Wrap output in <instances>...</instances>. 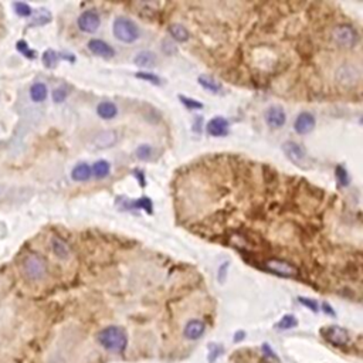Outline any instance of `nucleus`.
<instances>
[{"label": "nucleus", "mask_w": 363, "mask_h": 363, "mask_svg": "<svg viewBox=\"0 0 363 363\" xmlns=\"http://www.w3.org/2000/svg\"><path fill=\"white\" fill-rule=\"evenodd\" d=\"M111 172V166L107 161H98L94 163V166L91 168V173L97 177V179H105Z\"/></svg>", "instance_id": "obj_23"}, {"label": "nucleus", "mask_w": 363, "mask_h": 363, "mask_svg": "<svg viewBox=\"0 0 363 363\" xmlns=\"http://www.w3.org/2000/svg\"><path fill=\"white\" fill-rule=\"evenodd\" d=\"M265 122L267 125L271 126V128H281V126L285 125L287 122V115H285V111L282 109L281 107H269L265 112Z\"/></svg>", "instance_id": "obj_11"}, {"label": "nucleus", "mask_w": 363, "mask_h": 363, "mask_svg": "<svg viewBox=\"0 0 363 363\" xmlns=\"http://www.w3.org/2000/svg\"><path fill=\"white\" fill-rule=\"evenodd\" d=\"M322 309H324L326 313H331L332 316L335 315V312H333V309L331 308V305H328V304H322Z\"/></svg>", "instance_id": "obj_38"}, {"label": "nucleus", "mask_w": 363, "mask_h": 363, "mask_svg": "<svg viewBox=\"0 0 363 363\" xmlns=\"http://www.w3.org/2000/svg\"><path fill=\"white\" fill-rule=\"evenodd\" d=\"M156 54H153L152 51H141L133 58V63L137 64L138 67H144V69L153 67L156 64Z\"/></svg>", "instance_id": "obj_15"}, {"label": "nucleus", "mask_w": 363, "mask_h": 363, "mask_svg": "<svg viewBox=\"0 0 363 363\" xmlns=\"http://www.w3.org/2000/svg\"><path fill=\"white\" fill-rule=\"evenodd\" d=\"M91 166L87 163H78L71 172V177L75 182H85L91 177Z\"/></svg>", "instance_id": "obj_20"}, {"label": "nucleus", "mask_w": 363, "mask_h": 363, "mask_svg": "<svg viewBox=\"0 0 363 363\" xmlns=\"http://www.w3.org/2000/svg\"><path fill=\"white\" fill-rule=\"evenodd\" d=\"M315 125H316V121H315V117L312 114L301 112L295 119L294 129L300 135H307L311 131H313Z\"/></svg>", "instance_id": "obj_10"}, {"label": "nucleus", "mask_w": 363, "mask_h": 363, "mask_svg": "<svg viewBox=\"0 0 363 363\" xmlns=\"http://www.w3.org/2000/svg\"><path fill=\"white\" fill-rule=\"evenodd\" d=\"M227 268H229V263H224L221 267H220V269H219V276H217V278H219V281L220 282H224V280H225V276H227Z\"/></svg>", "instance_id": "obj_36"}, {"label": "nucleus", "mask_w": 363, "mask_h": 363, "mask_svg": "<svg viewBox=\"0 0 363 363\" xmlns=\"http://www.w3.org/2000/svg\"><path fill=\"white\" fill-rule=\"evenodd\" d=\"M98 344L108 352L122 353L128 346V333L121 326H107L97 335Z\"/></svg>", "instance_id": "obj_1"}, {"label": "nucleus", "mask_w": 363, "mask_h": 363, "mask_svg": "<svg viewBox=\"0 0 363 363\" xmlns=\"http://www.w3.org/2000/svg\"><path fill=\"white\" fill-rule=\"evenodd\" d=\"M137 156L142 161H148L152 156V148L149 145H141L138 149H137Z\"/></svg>", "instance_id": "obj_32"}, {"label": "nucleus", "mask_w": 363, "mask_h": 363, "mask_svg": "<svg viewBox=\"0 0 363 363\" xmlns=\"http://www.w3.org/2000/svg\"><path fill=\"white\" fill-rule=\"evenodd\" d=\"M264 268L280 277H294L297 276L298 269L294 267L292 264L285 261V260H280V258H269L264 263Z\"/></svg>", "instance_id": "obj_7"}, {"label": "nucleus", "mask_w": 363, "mask_h": 363, "mask_svg": "<svg viewBox=\"0 0 363 363\" xmlns=\"http://www.w3.org/2000/svg\"><path fill=\"white\" fill-rule=\"evenodd\" d=\"M169 33L172 37L175 38V40H177V41H182V43L188 41L189 38H190V33H189L188 29H186L185 26L179 25V23H173V25H170Z\"/></svg>", "instance_id": "obj_21"}, {"label": "nucleus", "mask_w": 363, "mask_h": 363, "mask_svg": "<svg viewBox=\"0 0 363 363\" xmlns=\"http://www.w3.org/2000/svg\"><path fill=\"white\" fill-rule=\"evenodd\" d=\"M298 325V320L295 318L294 315H284L280 322L277 324V328L281 331H287V329H292Z\"/></svg>", "instance_id": "obj_26"}, {"label": "nucleus", "mask_w": 363, "mask_h": 363, "mask_svg": "<svg viewBox=\"0 0 363 363\" xmlns=\"http://www.w3.org/2000/svg\"><path fill=\"white\" fill-rule=\"evenodd\" d=\"M58 63V56L54 50L44 51L43 54V64L47 69H54Z\"/></svg>", "instance_id": "obj_28"}, {"label": "nucleus", "mask_w": 363, "mask_h": 363, "mask_svg": "<svg viewBox=\"0 0 363 363\" xmlns=\"http://www.w3.org/2000/svg\"><path fill=\"white\" fill-rule=\"evenodd\" d=\"M67 95H69V91H67L65 88H56V89L53 91V100H54V102H57V104H60V102H64V101H65Z\"/></svg>", "instance_id": "obj_33"}, {"label": "nucleus", "mask_w": 363, "mask_h": 363, "mask_svg": "<svg viewBox=\"0 0 363 363\" xmlns=\"http://www.w3.org/2000/svg\"><path fill=\"white\" fill-rule=\"evenodd\" d=\"M16 49H17L19 53H21L23 56L27 57V58H30V60H34V58H36V51H33L32 49L29 47V44L26 43L25 40L17 41V43H16Z\"/></svg>", "instance_id": "obj_29"}, {"label": "nucleus", "mask_w": 363, "mask_h": 363, "mask_svg": "<svg viewBox=\"0 0 363 363\" xmlns=\"http://www.w3.org/2000/svg\"><path fill=\"white\" fill-rule=\"evenodd\" d=\"M282 150L285 153V156L288 157L291 162L300 166V168H307L309 163V157H308L307 152L304 150V148L300 144H297L294 141H287L285 144L282 145Z\"/></svg>", "instance_id": "obj_5"}, {"label": "nucleus", "mask_w": 363, "mask_h": 363, "mask_svg": "<svg viewBox=\"0 0 363 363\" xmlns=\"http://www.w3.org/2000/svg\"><path fill=\"white\" fill-rule=\"evenodd\" d=\"M137 77L141 78V80H145V81H149L155 85H159L161 84V78L155 74H150V73H137Z\"/></svg>", "instance_id": "obj_34"}, {"label": "nucleus", "mask_w": 363, "mask_h": 363, "mask_svg": "<svg viewBox=\"0 0 363 363\" xmlns=\"http://www.w3.org/2000/svg\"><path fill=\"white\" fill-rule=\"evenodd\" d=\"M336 180H338L341 188H345V186L349 185V173H348V170L345 169L344 166H338L336 168Z\"/></svg>", "instance_id": "obj_30"}, {"label": "nucleus", "mask_w": 363, "mask_h": 363, "mask_svg": "<svg viewBox=\"0 0 363 363\" xmlns=\"http://www.w3.org/2000/svg\"><path fill=\"white\" fill-rule=\"evenodd\" d=\"M336 78L339 82L351 85L359 80V71L351 65H344V67H339V70L336 71Z\"/></svg>", "instance_id": "obj_14"}, {"label": "nucleus", "mask_w": 363, "mask_h": 363, "mask_svg": "<svg viewBox=\"0 0 363 363\" xmlns=\"http://www.w3.org/2000/svg\"><path fill=\"white\" fill-rule=\"evenodd\" d=\"M47 95H49V89L44 82H34L30 87V98L34 102H43L47 98Z\"/></svg>", "instance_id": "obj_18"}, {"label": "nucleus", "mask_w": 363, "mask_h": 363, "mask_svg": "<svg viewBox=\"0 0 363 363\" xmlns=\"http://www.w3.org/2000/svg\"><path fill=\"white\" fill-rule=\"evenodd\" d=\"M78 29L84 33H95L101 25L100 14L95 10H85L77 19Z\"/></svg>", "instance_id": "obj_8"}, {"label": "nucleus", "mask_w": 363, "mask_h": 363, "mask_svg": "<svg viewBox=\"0 0 363 363\" xmlns=\"http://www.w3.org/2000/svg\"><path fill=\"white\" fill-rule=\"evenodd\" d=\"M332 37L338 46L351 49V47H355L359 41V33L352 25L344 23V25H338L333 29Z\"/></svg>", "instance_id": "obj_4"}, {"label": "nucleus", "mask_w": 363, "mask_h": 363, "mask_svg": "<svg viewBox=\"0 0 363 363\" xmlns=\"http://www.w3.org/2000/svg\"><path fill=\"white\" fill-rule=\"evenodd\" d=\"M206 332V325L200 320H190L183 328V335L189 341H197L200 339Z\"/></svg>", "instance_id": "obj_12"}, {"label": "nucleus", "mask_w": 363, "mask_h": 363, "mask_svg": "<svg viewBox=\"0 0 363 363\" xmlns=\"http://www.w3.org/2000/svg\"><path fill=\"white\" fill-rule=\"evenodd\" d=\"M244 336H245L244 332H240V333H236V335H234V342H240V341L244 338Z\"/></svg>", "instance_id": "obj_39"}, {"label": "nucleus", "mask_w": 363, "mask_h": 363, "mask_svg": "<svg viewBox=\"0 0 363 363\" xmlns=\"http://www.w3.org/2000/svg\"><path fill=\"white\" fill-rule=\"evenodd\" d=\"M13 9H14L16 14L20 16V17H29V16H32L33 14V9L29 6L27 3H25V2L13 3Z\"/></svg>", "instance_id": "obj_27"}, {"label": "nucleus", "mask_w": 363, "mask_h": 363, "mask_svg": "<svg viewBox=\"0 0 363 363\" xmlns=\"http://www.w3.org/2000/svg\"><path fill=\"white\" fill-rule=\"evenodd\" d=\"M117 132L115 131H104L102 133H100L97 139H95V144H97V148H109L112 146L115 142H117Z\"/></svg>", "instance_id": "obj_19"}, {"label": "nucleus", "mask_w": 363, "mask_h": 363, "mask_svg": "<svg viewBox=\"0 0 363 363\" xmlns=\"http://www.w3.org/2000/svg\"><path fill=\"white\" fill-rule=\"evenodd\" d=\"M135 176H137V177L139 179V185H141V186L144 188V186H145V176H144V173H142V172H141L139 169H137V172H135Z\"/></svg>", "instance_id": "obj_37"}, {"label": "nucleus", "mask_w": 363, "mask_h": 363, "mask_svg": "<svg viewBox=\"0 0 363 363\" xmlns=\"http://www.w3.org/2000/svg\"><path fill=\"white\" fill-rule=\"evenodd\" d=\"M206 131L210 137H225L229 133V121L223 117H216L207 122Z\"/></svg>", "instance_id": "obj_13"}, {"label": "nucleus", "mask_w": 363, "mask_h": 363, "mask_svg": "<svg viewBox=\"0 0 363 363\" xmlns=\"http://www.w3.org/2000/svg\"><path fill=\"white\" fill-rule=\"evenodd\" d=\"M88 49H89V51H91L93 54H95V56L102 57V58H107V60L115 57V50H114L112 47H111L107 41L100 40V38H93V40H89V41H88Z\"/></svg>", "instance_id": "obj_9"}, {"label": "nucleus", "mask_w": 363, "mask_h": 363, "mask_svg": "<svg viewBox=\"0 0 363 363\" xmlns=\"http://www.w3.org/2000/svg\"><path fill=\"white\" fill-rule=\"evenodd\" d=\"M97 114L100 115L102 119H112L117 117L118 114V108L114 102H109V101H104V102H100L98 107H97Z\"/></svg>", "instance_id": "obj_17"}, {"label": "nucleus", "mask_w": 363, "mask_h": 363, "mask_svg": "<svg viewBox=\"0 0 363 363\" xmlns=\"http://www.w3.org/2000/svg\"><path fill=\"white\" fill-rule=\"evenodd\" d=\"M114 36L122 43H133L139 37V29L131 19L128 17H117L112 25Z\"/></svg>", "instance_id": "obj_3"}, {"label": "nucleus", "mask_w": 363, "mask_h": 363, "mask_svg": "<svg viewBox=\"0 0 363 363\" xmlns=\"http://www.w3.org/2000/svg\"><path fill=\"white\" fill-rule=\"evenodd\" d=\"M321 335L325 338V341H328L329 344L335 345V346H345V345L349 344L351 336H349V332L346 331L345 328L338 325H331L325 326L321 329Z\"/></svg>", "instance_id": "obj_6"}, {"label": "nucleus", "mask_w": 363, "mask_h": 363, "mask_svg": "<svg viewBox=\"0 0 363 363\" xmlns=\"http://www.w3.org/2000/svg\"><path fill=\"white\" fill-rule=\"evenodd\" d=\"M179 100L182 101V104L185 107H188L189 109H201L203 108V104L199 102L197 100H192V98H188L185 95H179Z\"/></svg>", "instance_id": "obj_31"}, {"label": "nucleus", "mask_w": 363, "mask_h": 363, "mask_svg": "<svg viewBox=\"0 0 363 363\" xmlns=\"http://www.w3.org/2000/svg\"><path fill=\"white\" fill-rule=\"evenodd\" d=\"M51 21V13L47 9H40L34 14V19L32 21V26H43Z\"/></svg>", "instance_id": "obj_25"}, {"label": "nucleus", "mask_w": 363, "mask_h": 363, "mask_svg": "<svg viewBox=\"0 0 363 363\" xmlns=\"http://www.w3.org/2000/svg\"><path fill=\"white\" fill-rule=\"evenodd\" d=\"M199 84L205 89L210 91V93H214V94L221 91V84L219 81H216L213 77H210V75H200L199 77Z\"/></svg>", "instance_id": "obj_22"}, {"label": "nucleus", "mask_w": 363, "mask_h": 363, "mask_svg": "<svg viewBox=\"0 0 363 363\" xmlns=\"http://www.w3.org/2000/svg\"><path fill=\"white\" fill-rule=\"evenodd\" d=\"M152 200L148 199V197H141L139 200L137 201H126V205L124 207L125 209H144L145 212L148 213H152Z\"/></svg>", "instance_id": "obj_24"}, {"label": "nucleus", "mask_w": 363, "mask_h": 363, "mask_svg": "<svg viewBox=\"0 0 363 363\" xmlns=\"http://www.w3.org/2000/svg\"><path fill=\"white\" fill-rule=\"evenodd\" d=\"M302 304V305H305L307 308H309L311 311H313V312H318L320 311V307H318V302L313 300H309V298H300L298 300Z\"/></svg>", "instance_id": "obj_35"}, {"label": "nucleus", "mask_w": 363, "mask_h": 363, "mask_svg": "<svg viewBox=\"0 0 363 363\" xmlns=\"http://www.w3.org/2000/svg\"><path fill=\"white\" fill-rule=\"evenodd\" d=\"M21 271L27 280L41 281L47 276V263L37 253H29L21 261Z\"/></svg>", "instance_id": "obj_2"}, {"label": "nucleus", "mask_w": 363, "mask_h": 363, "mask_svg": "<svg viewBox=\"0 0 363 363\" xmlns=\"http://www.w3.org/2000/svg\"><path fill=\"white\" fill-rule=\"evenodd\" d=\"M51 250L54 253V256L58 257L60 260H67L70 257L69 244L64 240H61V238H51Z\"/></svg>", "instance_id": "obj_16"}]
</instances>
